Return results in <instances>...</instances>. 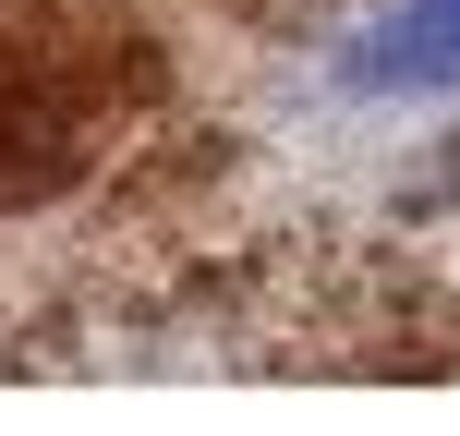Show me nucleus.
Wrapping results in <instances>:
<instances>
[{"label": "nucleus", "instance_id": "1", "mask_svg": "<svg viewBox=\"0 0 460 436\" xmlns=\"http://www.w3.org/2000/svg\"><path fill=\"white\" fill-rule=\"evenodd\" d=\"M364 85L460 97V0H388V24L364 37Z\"/></svg>", "mask_w": 460, "mask_h": 436}]
</instances>
